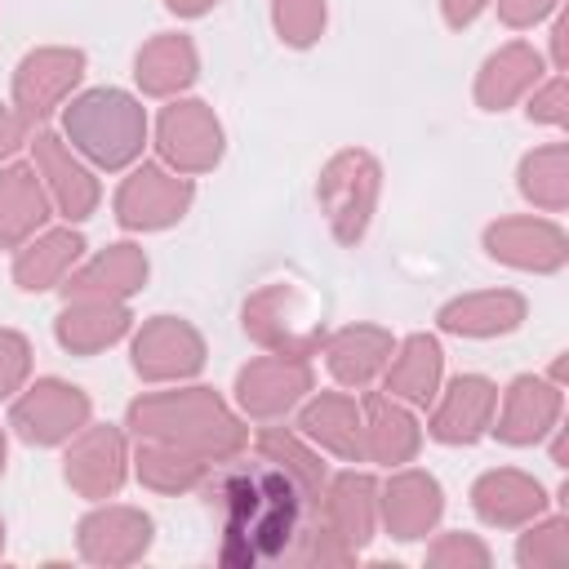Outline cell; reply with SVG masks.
Returning <instances> with one entry per match:
<instances>
[{"mask_svg":"<svg viewBox=\"0 0 569 569\" xmlns=\"http://www.w3.org/2000/svg\"><path fill=\"white\" fill-rule=\"evenodd\" d=\"M520 565L529 569H565L569 565V525L547 520L520 538Z\"/></svg>","mask_w":569,"mask_h":569,"instance_id":"cell-35","label":"cell"},{"mask_svg":"<svg viewBox=\"0 0 569 569\" xmlns=\"http://www.w3.org/2000/svg\"><path fill=\"white\" fill-rule=\"evenodd\" d=\"M538 76H542V58L529 44H507V49H498L485 62V71L476 80V102L489 107V111H498V107L516 102Z\"/></svg>","mask_w":569,"mask_h":569,"instance_id":"cell-26","label":"cell"},{"mask_svg":"<svg viewBox=\"0 0 569 569\" xmlns=\"http://www.w3.org/2000/svg\"><path fill=\"white\" fill-rule=\"evenodd\" d=\"M551 44H556V67H565V22H556V31H551Z\"/></svg>","mask_w":569,"mask_h":569,"instance_id":"cell-45","label":"cell"},{"mask_svg":"<svg viewBox=\"0 0 569 569\" xmlns=\"http://www.w3.org/2000/svg\"><path fill=\"white\" fill-rule=\"evenodd\" d=\"M556 418H560V387L542 378H516L502 400L498 436L511 445H533L542 431L556 427Z\"/></svg>","mask_w":569,"mask_h":569,"instance_id":"cell-17","label":"cell"},{"mask_svg":"<svg viewBox=\"0 0 569 569\" xmlns=\"http://www.w3.org/2000/svg\"><path fill=\"white\" fill-rule=\"evenodd\" d=\"M196 80V49L187 36H156L138 53V84L147 93H178Z\"/></svg>","mask_w":569,"mask_h":569,"instance_id":"cell-28","label":"cell"},{"mask_svg":"<svg viewBox=\"0 0 569 569\" xmlns=\"http://www.w3.org/2000/svg\"><path fill=\"white\" fill-rule=\"evenodd\" d=\"M9 422L18 427L22 440L31 445H58L67 440L76 427L89 422V396L67 387V382H36L22 400H13V413Z\"/></svg>","mask_w":569,"mask_h":569,"instance_id":"cell-7","label":"cell"},{"mask_svg":"<svg viewBox=\"0 0 569 569\" xmlns=\"http://www.w3.org/2000/svg\"><path fill=\"white\" fill-rule=\"evenodd\" d=\"M298 427L320 440L325 449H333L338 458H360V409L347 396H320L302 409Z\"/></svg>","mask_w":569,"mask_h":569,"instance_id":"cell-29","label":"cell"},{"mask_svg":"<svg viewBox=\"0 0 569 569\" xmlns=\"http://www.w3.org/2000/svg\"><path fill=\"white\" fill-rule=\"evenodd\" d=\"M222 507H227L222 560L258 565V560H276L293 547V538L302 533L307 493L280 462L262 458L222 485Z\"/></svg>","mask_w":569,"mask_h":569,"instance_id":"cell-1","label":"cell"},{"mask_svg":"<svg viewBox=\"0 0 569 569\" xmlns=\"http://www.w3.org/2000/svg\"><path fill=\"white\" fill-rule=\"evenodd\" d=\"M129 427L138 431V440H160L204 462H222L244 449V427L227 413V405L209 387L142 396L129 405Z\"/></svg>","mask_w":569,"mask_h":569,"instance_id":"cell-2","label":"cell"},{"mask_svg":"<svg viewBox=\"0 0 569 569\" xmlns=\"http://www.w3.org/2000/svg\"><path fill=\"white\" fill-rule=\"evenodd\" d=\"M480 9H485V0H445V18H449V27H467Z\"/></svg>","mask_w":569,"mask_h":569,"instance_id":"cell-43","label":"cell"},{"mask_svg":"<svg viewBox=\"0 0 569 569\" xmlns=\"http://www.w3.org/2000/svg\"><path fill=\"white\" fill-rule=\"evenodd\" d=\"M49 218V191L36 169L13 164L0 173V244H22Z\"/></svg>","mask_w":569,"mask_h":569,"instance_id":"cell-21","label":"cell"},{"mask_svg":"<svg viewBox=\"0 0 569 569\" xmlns=\"http://www.w3.org/2000/svg\"><path fill=\"white\" fill-rule=\"evenodd\" d=\"M529 116H533V120H547V124H565V120H569V84H565V76H556V80L529 102Z\"/></svg>","mask_w":569,"mask_h":569,"instance_id":"cell-39","label":"cell"},{"mask_svg":"<svg viewBox=\"0 0 569 569\" xmlns=\"http://www.w3.org/2000/svg\"><path fill=\"white\" fill-rule=\"evenodd\" d=\"M22 133H27V120H22L18 111L0 107V156H9V151L22 142Z\"/></svg>","mask_w":569,"mask_h":569,"instance_id":"cell-42","label":"cell"},{"mask_svg":"<svg viewBox=\"0 0 569 569\" xmlns=\"http://www.w3.org/2000/svg\"><path fill=\"white\" fill-rule=\"evenodd\" d=\"M258 453H262V458H271V462H280V467L302 485L307 502H320V493H325V467H320V458H316V453H307L289 431L267 427V431L258 436Z\"/></svg>","mask_w":569,"mask_h":569,"instance_id":"cell-34","label":"cell"},{"mask_svg":"<svg viewBox=\"0 0 569 569\" xmlns=\"http://www.w3.org/2000/svg\"><path fill=\"white\" fill-rule=\"evenodd\" d=\"M387 360H391V333L373 329V325L342 329L329 342V369H333L338 382H351V387H365Z\"/></svg>","mask_w":569,"mask_h":569,"instance_id":"cell-27","label":"cell"},{"mask_svg":"<svg viewBox=\"0 0 569 569\" xmlns=\"http://www.w3.org/2000/svg\"><path fill=\"white\" fill-rule=\"evenodd\" d=\"M307 387H311V369H307V360H298V356H262V360H253V365L240 373V382H236L240 405H244L253 418H276V413H284Z\"/></svg>","mask_w":569,"mask_h":569,"instance_id":"cell-12","label":"cell"},{"mask_svg":"<svg viewBox=\"0 0 569 569\" xmlns=\"http://www.w3.org/2000/svg\"><path fill=\"white\" fill-rule=\"evenodd\" d=\"M276 27L289 44H311L325 27V0H276Z\"/></svg>","mask_w":569,"mask_h":569,"instance_id":"cell-36","label":"cell"},{"mask_svg":"<svg viewBox=\"0 0 569 569\" xmlns=\"http://www.w3.org/2000/svg\"><path fill=\"white\" fill-rule=\"evenodd\" d=\"M525 320V298L511 289H493V293H467L458 302H449L440 311V325L449 333H471V338H489V333H507Z\"/></svg>","mask_w":569,"mask_h":569,"instance_id":"cell-23","label":"cell"},{"mask_svg":"<svg viewBox=\"0 0 569 569\" xmlns=\"http://www.w3.org/2000/svg\"><path fill=\"white\" fill-rule=\"evenodd\" d=\"M485 244L493 258L529 271H556L565 262V231L542 218H502L485 231Z\"/></svg>","mask_w":569,"mask_h":569,"instance_id":"cell-13","label":"cell"},{"mask_svg":"<svg viewBox=\"0 0 569 569\" xmlns=\"http://www.w3.org/2000/svg\"><path fill=\"white\" fill-rule=\"evenodd\" d=\"M378 200V164L369 151H342L320 173V204L342 244H356Z\"/></svg>","mask_w":569,"mask_h":569,"instance_id":"cell-4","label":"cell"},{"mask_svg":"<svg viewBox=\"0 0 569 569\" xmlns=\"http://www.w3.org/2000/svg\"><path fill=\"white\" fill-rule=\"evenodd\" d=\"M80 249H84V240L76 231H49L13 258V280L22 289H49L67 276V267L80 258Z\"/></svg>","mask_w":569,"mask_h":569,"instance_id":"cell-30","label":"cell"},{"mask_svg":"<svg viewBox=\"0 0 569 569\" xmlns=\"http://www.w3.org/2000/svg\"><path fill=\"white\" fill-rule=\"evenodd\" d=\"M520 191L542 204V209H565L569 204V147H542L520 164Z\"/></svg>","mask_w":569,"mask_h":569,"instance_id":"cell-33","label":"cell"},{"mask_svg":"<svg viewBox=\"0 0 569 569\" xmlns=\"http://www.w3.org/2000/svg\"><path fill=\"white\" fill-rule=\"evenodd\" d=\"M302 560H307V565H347V560H351V547H347L338 533L325 529V533L311 538V551H307Z\"/></svg>","mask_w":569,"mask_h":569,"instance_id":"cell-40","label":"cell"},{"mask_svg":"<svg viewBox=\"0 0 569 569\" xmlns=\"http://www.w3.org/2000/svg\"><path fill=\"white\" fill-rule=\"evenodd\" d=\"M129 329V311L107 298H67V311L58 316V338L71 351H102Z\"/></svg>","mask_w":569,"mask_h":569,"instance_id":"cell-24","label":"cell"},{"mask_svg":"<svg viewBox=\"0 0 569 569\" xmlns=\"http://www.w3.org/2000/svg\"><path fill=\"white\" fill-rule=\"evenodd\" d=\"M36 173L44 178L53 204L67 218H84L98 204V182L89 178L84 164H76V156L67 151V142H58L53 133H36Z\"/></svg>","mask_w":569,"mask_h":569,"instance_id":"cell-15","label":"cell"},{"mask_svg":"<svg viewBox=\"0 0 569 569\" xmlns=\"http://www.w3.org/2000/svg\"><path fill=\"white\" fill-rule=\"evenodd\" d=\"M151 520L133 507H102L80 520V556L93 565H129L147 551Z\"/></svg>","mask_w":569,"mask_h":569,"instance_id":"cell-11","label":"cell"},{"mask_svg":"<svg viewBox=\"0 0 569 569\" xmlns=\"http://www.w3.org/2000/svg\"><path fill=\"white\" fill-rule=\"evenodd\" d=\"M27 369H31V347H27V338L0 329V396L18 391L22 378H27Z\"/></svg>","mask_w":569,"mask_h":569,"instance_id":"cell-38","label":"cell"},{"mask_svg":"<svg viewBox=\"0 0 569 569\" xmlns=\"http://www.w3.org/2000/svg\"><path fill=\"white\" fill-rule=\"evenodd\" d=\"M436 382H440V347H436V338L413 333L400 347V356L391 360V369H387V391H396V396H405L413 405H427Z\"/></svg>","mask_w":569,"mask_h":569,"instance_id":"cell-31","label":"cell"},{"mask_svg":"<svg viewBox=\"0 0 569 569\" xmlns=\"http://www.w3.org/2000/svg\"><path fill=\"white\" fill-rule=\"evenodd\" d=\"M67 138L89 156L98 160L102 169H120L129 164L138 151H142V138H147V116L142 107L120 93V89H93V93H80L67 116Z\"/></svg>","mask_w":569,"mask_h":569,"instance_id":"cell-3","label":"cell"},{"mask_svg":"<svg viewBox=\"0 0 569 569\" xmlns=\"http://www.w3.org/2000/svg\"><path fill=\"white\" fill-rule=\"evenodd\" d=\"M551 4H556V0H498V13H502V22H511V27H529V22H538Z\"/></svg>","mask_w":569,"mask_h":569,"instance_id":"cell-41","label":"cell"},{"mask_svg":"<svg viewBox=\"0 0 569 569\" xmlns=\"http://www.w3.org/2000/svg\"><path fill=\"white\" fill-rule=\"evenodd\" d=\"M471 502L489 525H525L547 507L542 485L529 480L525 471H489V476H480L476 489H471Z\"/></svg>","mask_w":569,"mask_h":569,"instance_id":"cell-20","label":"cell"},{"mask_svg":"<svg viewBox=\"0 0 569 569\" xmlns=\"http://www.w3.org/2000/svg\"><path fill=\"white\" fill-rule=\"evenodd\" d=\"M142 280H147V258H142V249L116 244V249L98 253L89 267H80V271L62 284V293H67V298H107V302H120V298H129Z\"/></svg>","mask_w":569,"mask_h":569,"instance_id":"cell-18","label":"cell"},{"mask_svg":"<svg viewBox=\"0 0 569 569\" xmlns=\"http://www.w3.org/2000/svg\"><path fill=\"white\" fill-rule=\"evenodd\" d=\"M204 365V342L187 320L160 316L151 325H142V333L133 338V369L147 382H164V378H187Z\"/></svg>","mask_w":569,"mask_h":569,"instance_id":"cell-9","label":"cell"},{"mask_svg":"<svg viewBox=\"0 0 569 569\" xmlns=\"http://www.w3.org/2000/svg\"><path fill=\"white\" fill-rule=\"evenodd\" d=\"M0 547H4V529H0Z\"/></svg>","mask_w":569,"mask_h":569,"instance_id":"cell-47","label":"cell"},{"mask_svg":"<svg viewBox=\"0 0 569 569\" xmlns=\"http://www.w3.org/2000/svg\"><path fill=\"white\" fill-rule=\"evenodd\" d=\"M138 476H142V485H151V489H160V493H178V489H191V485H200V476H204V458H196V453H187V449H173V445H160V440H142L138 445Z\"/></svg>","mask_w":569,"mask_h":569,"instance_id":"cell-32","label":"cell"},{"mask_svg":"<svg viewBox=\"0 0 569 569\" xmlns=\"http://www.w3.org/2000/svg\"><path fill=\"white\" fill-rule=\"evenodd\" d=\"M493 405H498L493 382L467 373V378H458V382L445 391L440 409L431 413V436L445 440V445H467V440H476V436L489 427Z\"/></svg>","mask_w":569,"mask_h":569,"instance_id":"cell-16","label":"cell"},{"mask_svg":"<svg viewBox=\"0 0 569 569\" xmlns=\"http://www.w3.org/2000/svg\"><path fill=\"white\" fill-rule=\"evenodd\" d=\"M156 142H160V156L178 173L213 169V160L222 156V129H218V120H213V111L204 102H173V107H164L160 124H156Z\"/></svg>","mask_w":569,"mask_h":569,"instance_id":"cell-6","label":"cell"},{"mask_svg":"<svg viewBox=\"0 0 569 569\" xmlns=\"http://www.w3.org/2000/svg\"><path fill=\"white\" fill-rule=\"evenodd\" d=\"M244 329L262 347H271L276 356H298V360H307L325 342V329L320 325H302V307H298V293L289 284L258 289L244 302Z\"/></svg>","mask_w":569,"mask_h":569,"instance_id":"cell-5","label":"cell"},{"mask_svg":"<svg viewBox=\"0 0 569 569\" xmlns=\"http://www.w3.org/2000/svg\"><path fill=\"white\" fill-rule=\"evenodd\" d=\"M382 516L396 538H422L440 520V485L422 471H405L382 493Z\"/></svg>","mask_w":569,"mask_h":569,"instance_id":"cell-22","label":"cell"},{"mask_svg":"<svg viewBox=\"0 0 569 569\" xmlns=\"http://www.w3.org/2000/svg\"><path fill=\"white\" fill-rule=\"evenodd\" d=\"M164 4H169L173 13H204L213 0H164Z\"/></svg>","mask_w":569,"mask_h":569,"instance_id":"cell-44","label":"cell"},{"mask_svg":"<svg viewBox=\"0 0 569 569\" xmlns=\"http://www.w3.org/2000/svg\"><path fill=\"white\" fill-rule=\"evenodd\" d=\"M84 71V53L80 49H36L31 58H22L18 76H13V102H18V116L31 124V120H44L62 93L80 80Z\"/></svg>","mask_w":569,"mask_h":569,"instance_id":"cell-8","label":"cell"},{"mask_svg":"<svg viewBox=\"0 0 569 569\" xmlns=\"http://www.w3.org/2000/svg\"><path fill=\"white\" fill-rule=\"evenodd\" d=\"M67 480L84 498H107L124 480V440L116 427H89L67 453Z\"/></svg>","mask_w":569,"mask_h":569,"instance_id":"cell-14","label":"cell"},{"mask_svg":"<svg viewBox=\"0 0 569 569\" xmlns=\"http://www.w3.org/2000/svg\"><path fill=\"white\" fill-rule=\"evenodd\" d=\"M187 204H191V182L178 173H164L160 164H142L116 191V213L124 227H164L182 218Z\"/></svg>","mask_w":569,"mask_h":569,"instance_id":"cell-10","label":"cell"},{"mask_svg":"<svg viewBox=\"0 0 569 569\" xmlns=\"http://www.w3.org/2000/svg\"><path fill=\"white\" fill-rule=\"evenodd\" d=\"M325 520L351 551L373 538V480L369 476H338L325 489Z\"/></svg>","mask_w":569,"mask_h":569,"instance_id":"cell-25","label":"cell"},{"mask_svg":"<svg viewBox=\"0 0 569 569\" xmlns=\"http://www.w3.org/2000/svg\"><path fill=\"white\" fill-rule=\"evenodd\" d=\"M0 467H4V431H0Z\"/></svg>","mask_w":569,"mask_h":569,"instance_id":"cell-46","label":"cell"},{"mask_svg":"<svg viewBox=\"0 0 569 569\" xmlns=\"http://www.w3.org/2000/svg\"><path fill=\"white\" fill-rule=\"evenodd\" d=\"M360 453H369L373 462H409L418 453V422L391 405L387 396H365V413H360Z\"/></svg>","mask_w":569,"mask_h":569,"instance_id":"cell-19","label":"cell"},{"mask_svg":"<svg viewBox=\"0 0 569 569\" xmlns=\"http://www.w3.org/2000/svg\"><path fill=\"white\" fill-rule=\"evenodd\" d=\"M427 560H431L436 569H485V565H489V551H485L476 538H467V533H445V538L427 551Z\"/></svg>","mask_w":569,"mask_h":569,"instance_id":"cell-37","label":"cell"}]
</instances>
